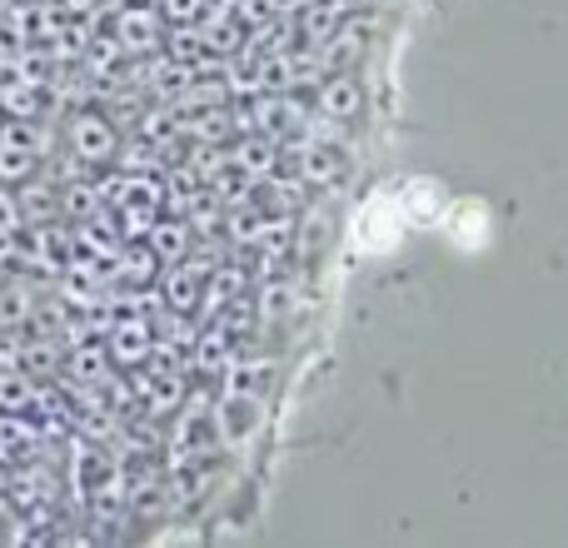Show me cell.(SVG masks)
Wrapping results in <instances>:
<instances>
[{
	"mask_svg": "<svg viewBox=\"0 0 568 548\" xmlns=\"http://www.w3.org/2000/svg\"><path fill=\"white\" fill-rule=\"evenodd\" d=\"M36 130L26 125H6L0 130V180H20L30 165H36Z\"/></svg>",
	"mask_w": 568,
	"mask_h": 548,
	"instance_id": "obj_1",
	"label": "cell"
},
{
	"mask_svg": "<svg viewBox=\"0 0 568 548\" xmlns=\"http://www.w3.org/2000/svg\"><path fill=\"white\" fill-rule=\"evenodd\" d=\"M70 140H75V150L85 160H105L110 150H115V135H110V130L100 125L95 115H80L75 125H70Z\"/></svg>",
	"mask_w": 568,
	"mask_h": 548,
	"instance_id": "obj_2",
	"label": "cell"
}]
</instances>
